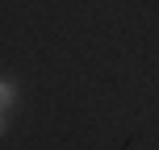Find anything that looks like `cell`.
Instances as JSON below:
<instances>
[{"instance_id": "1", "label": "cell", "mask_w": 159, "mask_h": 150, "mask_svg": "<svg viewBox=\"0 0 159 150\" xmlns=\"http://www.w3.org/2000/svg\"><path fill=\"white\" fill-rule=\"evenodd\" d=\"M17 109V84L13 79H0V113Z\"/></svg>"}, {"instance_id": "2", "label": "cell", "mask_w": 159, "mask_h": 150, "mask_svg": "<svg viewBox=\"0 0 159 150\" xmlns=\"http://www.w3.org/2000/svg\"><path fill=\"white\" fill-rule=\"evenodd\" d=\"M4 129H8V125H4V113H0V138H4Z\"/></svg>"}]
</instances>
